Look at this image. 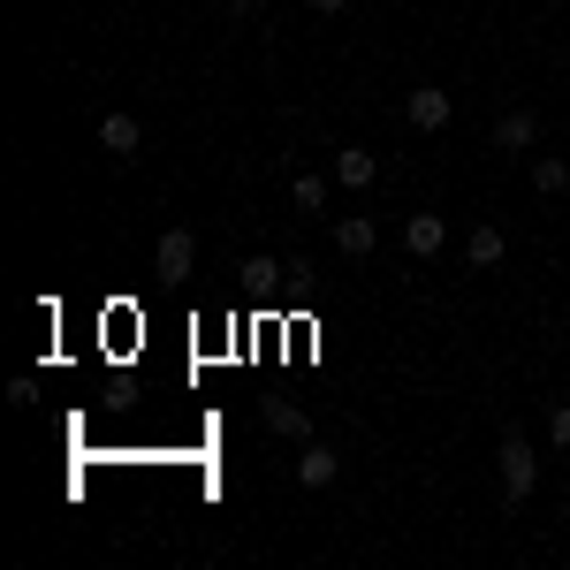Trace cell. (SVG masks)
I'll return each instance as SVG.
<instances>
[{
    "instance_id": "obj_5",
    "label": "cell",
    "mask_w": 570,
    "mask_h": 570,
    "mask_svg": "<svg viewBox=\"0 0 570 570\" xmlns=\"http://www.w3.org/2000/svg\"><path fill=\"white\" fill-rule=\"evenodd\" d=\"M335 183H343V190H373V183H381V160H373L365 145H335Z\"/></svg>"
},
{
    "instance_id": "obj_12",
    "label": "cell",
    "mask_w": 570,
    "mask_h": 570,
    "mask_svg": "<svg viewBox=\"0 0 570 570\" xmlns=\"http://www.w3.org/2000/svg\"><path fill=\"white\" fill-rule=\"evenodd\" d=\"M289 198H297V214H327V183L320 176H289Z\"/></svg>"
},
{
    "instance_id": "obj_15",
    "label": "cell",
    "mask_w": 570,
    "mask_h": 570,
    "mask_svg": "<svg viewBox=\"0 0 570 570\" xmlns=\"http://www.w3.org/2000/svg\"><path fill=\"white\" fill-rule=\"evenodd\" d=\"M312 8H320V16H343V8H351V0H312Z\"/></svg>"
},
{
    "instance_id": "obj_8",
    "label": "cell",
    "mask_w": 570,
    "mask_h": 570,
    "mask_svg": "<svg viewBox=\"0 0 570 570\" xmlns=\"http://www.w3.org/2000/svg\"><path fill=\"white\" fill-rule=\"evenodd\" d=\"M99 145H107L115 160H130L137 145H145V130H137V115H99Z\"/></svg>"
},
{
    "instance_id": "obj_1",
    "label": "cell",
    "mask_w": 570,
    "mask_h": 570,
    "mask_svg": "<svg viewBox=\"0 0 570 570\" xmlns=\"http://www.w3.org/2000/svg\"><path fill=\"white\" fill-rule=\"evenodd\" d=\"M502 502H525L532 487H540V456H532V441L525 434H502Z\"/></svg>"
},
{
    "instance_id": "obj_2",
    "label": "cell",
    "mask_w": 570,
    "mask_h": 570,
    "mask_svg": "<svg viewBox=\"0 0 570 570\" xmlns=\"http://www.w3.org/2000/svg\"><path fill=\"white\" fill-rule=\"evenodd\" d=\"M403 115H411V130L441 137V130H449V91H441V85H411V99H403Z\"/></svg>"
},
{
    "instance_id": "obj_3",
    "label": "cell",
    "mask_w": 570,
    "mask_h": 570,
    "mask_svg": "<svg viewBox=\"0 0 570 570\" xmlns=\"http://www.w3.org/2000/svg\"><path fill=\"white\" fill-rule=\"evenodd\" d=\"M153 259H160V274H168V282H183V274L198 266V236H190V228H160Z\"/></svg>"
},
{
    "instance_id": "obj_7",
    "label": "cell",
    "mask_w": 570,
    "mask_h": 570,
    "mask_svg": "<svg viewBox=\"0 0 570 570\" xmlns=\"http://www.w3.org/2000/svg\"><path fill=\"white\" fill-rule=\"evenodd\" d=\"M259 419L274 426V434H289V441H312V419L297 411V403H289V395H266V403H259Z\"/></svg>"
},
{
    "instance_id": "obj_16",
    "label": "cell",
    "mask_w": 570,
    "mask_h": 570,
    "mask_svg": "<svg viewBox=\"0 0 570 570\" xmlns=\"http://www.w3.org/2000/svg\"><path fill=\"white\" fill-rule=\"evenodd\" d=\"M236 8H244V16H259V8H266V0H236Z\"/></svg>"
},
{
    "instance_id": "obj_14",
    "label": "cell",
    "mask_w": 570,
    "mask_h": 570,
    "mask_svg": "<svg viewBox=\"0 0 570 570\" xmlns=\"http://www.w3.org/2000/svg\"><path fill=\"white\" fill-rule=\"evenodd\" d=\"M548 441H556V449H570V403H556V411H548Z\"/></svg>"
},
{
    "instance_id": "obj_11",
    "label": "cell",
    "mask_w": 570,
    "mask_h": 570,
    "mask_svg": "<svg viewBox=\"0 0 570 570\" xmlns=\"http://www.w3.org/2000/svg\"><path fill=\"white\" fill-rule=\"evenodd\" d=\"M502 252H510V244H502V228H487V220L464 236V259L472 266H502Z\"/></svg>"
},
{
    "instance_id": "obj_13",
    "label": "cell",
    "mask_w": 570,
    "mask_h": 570,
    "mask_svg": "<svg viewBox=\"0 0 570 570\" xmlns=\"http://www.w3.org/2000/svg\"><path fill=\"white\" fill-rule=\"evenodd\" d=\"M532 183H540L548 198H563V190H570V168H563V160H532Z\"/></svg>"
},
{
    "instance_id": "obj_10",
    "label": "cell",
    "mask_w": 570,
    "mask_h": 570,
    "mask_svg": "<svg viewBox=\"0 0 570 570\" xmlns=\"http://www.w3.org/2000/svg\"><path fill=\"white\" fill-rule=\"evenodd\" d=\"M335 252H343V259H365V252H373V220L343 214V220H335Z\"/></svg>"
},
{
    "instance_id": "obj_9",
    "label": "cell",
    "mask_w": 570,
    "mask_h": 570,
    "mask_svg": "<svg viewBox=\"0 0 570 570\" xmlns=\"http://www.w3.org/2000/svg\"><path fill=\"white\" fill-rule=\"evenodd\" d=\"M335 472H343V456H335V449H320V441H305L297 480H305V487H335Z\"/></svg>"
},
{
    "instance_id": "obj_4",
    "label": "cell",
    "mask_w": 570,
    "mask_h": 570,
    "mask_svg": "<svg viewBox=\"0 0 570 570\" xmlns=\"http://www.w3.org/2000/svg\"><path fill=\"white\" fill-rule=\"evenodd\" d=\"M441 244H449V220L441 214H411L403 220V252H411V259H441Z\"/></svg>"
},
{
    "instance_id": "obj_6",
    "label": "cell",
    "mask_w": 570,
    "mask_h": 570,
    "mask_svg": "<svg viewBox=\"0 0 570 570\" xmlns=\"http://www.w3.org/2000/svg\"><path fill=\"white\" fill-rule=\"evenodd\" d=\"M540 145V122H532L525 107H510L502 122H494V153H532Z\"/></svg>"
}]
</instances>
